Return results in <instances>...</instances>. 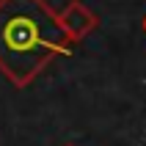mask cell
Wrapping results in <instances>:
<instances>
[{
  "label": "cell",
  "instance_id": "6da1fadb",
  "mask_svg": "<svg viewBox=\"0 0 146 146\" xmlns=\"http://www.w3.org/2000/svg\"><path fill=\"white\" fill-rule=\"evenodd\" d=\"M58 14L44 0H0V69L14 86H28L55 55H69Z\"/></svg>",
  "mask_w": 146,
  "mask_h": 146
},
{
  "label": "cell",
  "instance_id": "7a4b0ae2",
  "mask_svg": "<svg viewBox=\"0 0 146 146\" xmlns=\"http://www.w3.org/2000/svg\"><path fill=\"white\" fill-rule=\"evenodd\" d=\"M58 22H61V28H64V33H66L69 41H80L83 36L97 25V17L91 14L80 0H72V3L64 8V14L58 17Z\"/></svg>",
  "mask_w": 146,
  "mask_h": 146
},
{
  "label": "cell",
  "instance_id": "3957f363",
  "mask_svg": "<svg viewBox=\"0 0 146 146\" xmlns=\"http://www.w3.org/2000/svg\"><path fill=\"white\" fill-rule=\"evenodd\" d=\"M66 146H74V143H66Z\"/></svg>",
  "mask_w": 146,
  "mask_h": 146
}]
</instances>
